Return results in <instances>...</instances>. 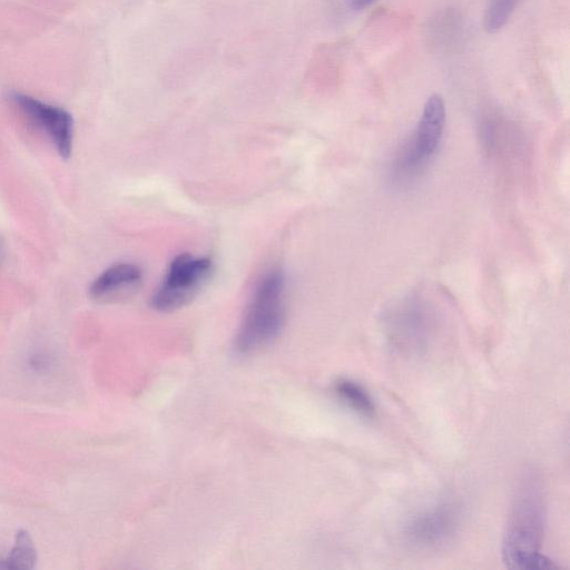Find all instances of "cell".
Listing matches in <instances>:
<instances>
[{
    "instance_id": "1",
    "label": "cell",
    "mask_w": 570,
    "mask_h": 570,
    "mask_svg": "<svg viewBox=\"0 0 570 570\" xmlns=\"http://www.w3.org/2000/svg\"><path fill=\"white\" fill-rule=\"evenodd\" d=\"M546 507L542 484L533 473L519 481L503 540V560L509 569L555 570L560 567L542 554Z\"/></svg>"
},
{
    "instance_id": "2",
    "label": "cell",
    "mask_w": 570,
    "mask_h": 570,
    "mask_svg": "<svg viewBox=\"0 0 570 570\" xmlns=\"http://www.w3.org/2000/svg\"><path fill=\"white\" fill-rule=\"evenodd\" d=\"M285 279L280 270L269 272L253 293L234 349L240 356H251L277 340L285 322Z\"/></svg>"
},
{
    "instance_id": "3",
    "label": "cell",
    "mask_w": 570,
    "mask_h": 570,
    "mask_svg": "<svg viewBox=\"0 0 570 570\" xmlns=\"http://www.w3.org/2000/svg\"><path fill=\"white\" fill-rule=\"evenodd\" d=\"M446 125V107L439 95H432L424 112L408 139L399 147L390 165V178L397 184L414 181L427 167L440 149Z\"/></svg>"
},
{
    "instance_id": "4",
    "label": "cell",
    "mask_w": 570,
    "mask_h": 570,
    "mask_svg": "<svg viewBox=\"0 0 570 570\" xmlns=\"http://www.w3.org/2000/svg\"><path fill=\"white\" fill-rule=\"evenodd\" d=\"M214 272L210 259L191 254L176 257L165 278L153 294L151 306L162 313H171L189 306L209 283Z\"/></svg>"
},
{
    "instance_id": "5",
    "label": "cell",
    "mask_w": 570,
    "mask_h": 570,
    "mask_svg": "<svg viewBox=\"0 0 570 570\" xmlns=\"http://www.w3.org/2000/svg\"><path fill=\"white\" fill-rule=\"evenodd\" d=\"M385 328L393 346L419 353L428 345L431 332L430 311L419 298H406L387 311Z\"/></svg>"
},
{
    "instance_id": "6",
    "label": "cell",
    "mask_w": 570,
    "mask_h": 570,
    "mask_svg": "<svg viewBox=\"0 0 570 570\" xmlns=\"http://www.w3.org/2000/svg\"><path fill=\"white\" fill-rule=\"evenodd\" d=\"M459 527L457 508L441 501L412 515L405 525L407 542L421 550L444 548L455 538Z\"/></svg>"
},
{
    "instance_id": "7",
    "label": "cell",
    "mask_w": 570,
    "mask_h": 570,
    "mask_svg": "<svg viewBox=\"0 0 570 570\" xmlns=\"http://www.w3.org/2000/svg\"><path fill=\"white\" fill-rule=\"evenodd\" d=\"M12 100L29 120L51 137L56 150L64 159L73 150V117L63 108L48 105L22 93H14Z\"/></svg>"
},
{
    "instance_id": "8",
    "label": "cell",
    "mask_w": 570,
    "mask_h": 570,
    "mask_svg": "<svg viewBox=\"0 0 570 570\" xmlns=\"http://www.w3.org/2000/svg\"><path fill=\"white\" fill-rule=\"evenodd\" d=\"M143 273L131 263L114 264L95 279L90 288L91 297L104 301H122L140 291Z\"/></svg>"
},
{
    "instance_id": "9",
    "label": "cell",
    "mask_w": 570,
    "mask_h": 570,
    "mask_svg": "<svg viewBox=\"0 0 570 570\" xmlns=\"http://www.w3.org/2000/svg\"><path fill=\"white\" fill-rule=\"evenodd\" d=\"M334 391L343 404L355 411L356 414L366 418L375 417V402L360 383L350 379H340L334 383Z\"/></svg>"
},
{
    "instance_id": "10",
    "label": "cell",
    "mask_w": 570,
    "mask_h": 570,
    "mask_svg": "<svg viewBox=\"0 0 570 570\" xmlns=\"http://www.w3.org/2000/svg\"><path fill=\"white\" fill-rule=\"evenodd\" d=\"M520 0H489L485 13V28L489 34L500 31L516 11Z\"/></svg>"
},
{
    "instance_id": "11",
    "label": "cell",
    "mask_w": 570,
    "mask_h": 570,
    "mask_svg": "<svg viewBox=\"0 0 570 570\" xmlns=\"http://www.w3.org/2000/svg\"><path fill=\"white\" fill-rule=\"evenodd\" d=\"M36 560L35 548L31 538L26 533H19L16 546L8 558V568H32Z\"/></svg>"
},
{
    "instance_id": "12",
    "label": "cell",
    "mask_w": 570,
    "mask_h": 570,
    "mask_svg": "<svg viewBox=\"0 0 570 570\" xmlns=\"http://www.w3.org/2000/svg\"><path fill=\"white\" fill-rule=\"evenodd\" d=\"M377 0H349L350 7L353 11H363V9L368 8Z\"/></svg>"
}]
</instances>
